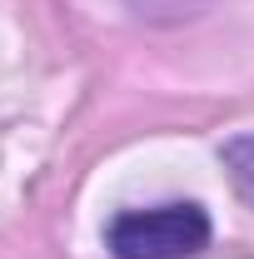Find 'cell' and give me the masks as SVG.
<instances>
[{"mask_svg": "<svg viewBox=\"0 0 254 259\" xmlns=\"http://www.w3.org/2000/svg\"><path fill=\"white\" fill-rule=\"evenodd\" d=\"M115 259H190L209 244V214L199 204H155L125 209L105 234Z\"/></svg>", "mask_w": 254, "mask_h": 259, "instance_id": "obj_1", "label": "cell"}, {"mask_svg": "<svg viewBox=\"0 0 254 259\" xmlns=\"http://www.w3.org/2000/svg\"><path fill=\"white\" fill-rule=\"evenodd\" d=\"M224 164L234 169L239 190L254 199V135H239V140H229V145H224Z\"/></svg>", "mask_w": 254, "mask_h": 259, "instance_id": "obj_2", "label": "cell"}]
</instances>
